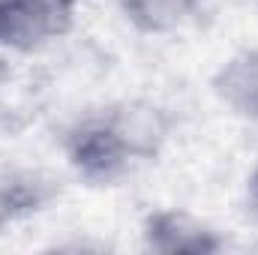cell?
<instances>
[{
  "mask_svg": "<svg viewBox=\"0 0 258 255\" xmlns=\"http://www.w3.org/2000/svg\"><path fill=\"white\" fill-rule=\"evenodd\" d=\"M168 138V117L156 105H114L87 114L66 132L63 150L75 174L93 186H111L159 153Z\"/></svg>",
  "mask_w": 258,
  "mask_h": 255,
  "instance_id": "1",
  "label": "cell"
},
{
  "mask_svg": "<svg viewBox=\"0 0 258 255\" xmlns=\"http://www.w3.org/2000/svg\"><path fill=\"white\" fill-rule=\"evenodd\" d=\"M84 0H0V48L39 51L60 39L75 24Z\"/></svg>",
  "mask_w": 258,
  "mask_h": 255,
  "instance_id": "2",
  "label": "cell"
},
{
  "mask_svg": "<svg viewBox=\"0 0 258 255\" xmlns=\"http://www.w3.org/2000/svg\"><path fill=\"white\" fill-rule=\"evenodd\" d=\"M144 249L159 255H210L219 252L225 240L183 210H153L141 228Z\"/></svg>",
  "mask_w": 258,
  "mask_h": 255,
  "instance_id": "3",
  "label": "cell"
},
{
  "mask_svg": "<svg viewBox=\"0 0 258 255\" xmlns=\"http://www.w3.org/2000/svg\"><path fill=\"white\" fill-rule=\"evenodd\" d=\"M216 99L237 117L258 120V48L237 51L210 78Z\"/></svg>",
  "mask_w": 258,
  "mask_h": 255,
  "instance_id": "4",
  "label": "cell"
},
{
  "mask_svg": "<svg viewBox=\"0 0 258 255\" xmlns=\"http://www.w3.org/2000/svg\"><path fill=\"white\" fill-rule=\"evenodd\" d=\"M57 183L39 171H6L0 174V228L45 210L57 198Z\"/></svg>",
  "mask_w": 258,
  "mask_h": 255,
  "instance_id": "5",
  "label": "cell"
},
{
  "mask_svg": "<svg viewBox=\"0 0 258 255\" xmlns=\"http://www.w3.org/2000/svg\"><path fill=\"white\" fill-rule=\"evenodd\" d=\"M204 0H120V12L138 33L162 36L183 27Z\"/></svg>",
  "mask_w": 258,
  "mask_h": 255,
  "instance_id": "6",
  "label": "cell"
},
{
  "mask_svg": "<svg viewBox=\"0 0 258 255\" xmlns=\"http://www.w3.org/2000/svg\"><path fill=\"white\" fill-rule=\"evenodd\" d=\"M246 195H249V207H252V213H255V219H258V165L252 168V174L246 180Z\"/></svg>",
  "mask_w": 258,
  "mask_h": 255,
  "instance_id": "7",
  "label": "cell"
}]
</instances>
